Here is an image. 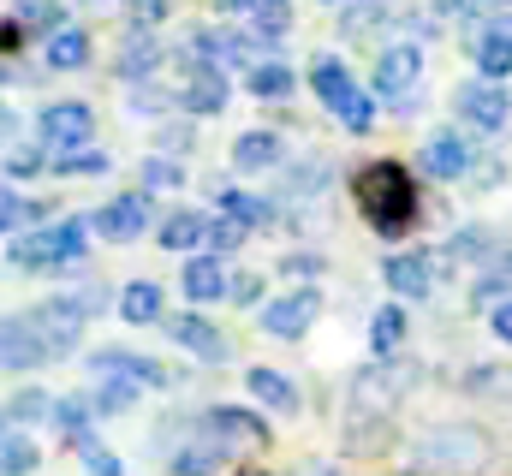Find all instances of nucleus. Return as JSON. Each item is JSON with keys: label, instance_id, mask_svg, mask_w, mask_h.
<instances>
[{"label": "nucleus", "instance_id": "nucleus-1", "mask_svg": "<svg viewBox=\"0 0 512 476\" xmlns=\"http://www.w3.org/2000/svg\"><path fill=\"white\" fill-rule=\"evenodd\" d=\"M358 203H364V215H370L376 233H387V238L405 233L411 215H417L411 173H405L399 161H376V167H364V173H358Z\"/></svg>", "mask_w": 512, "mask_h": 476}, {"label": "nucleus", "instance_id": "nucleus-2", "mask_svg": "<svg viewBox=\"0 0 512 476\" xmlns=\"http://www.w3.org/2000/svg\"><path fill=\"white\" fill-rule=\"evenodd\" d=\"M90 244V227L84 221H60V227H42L30 238H12V262L24 268H60V262H78Z\"/></svg>", "mask_w": 512, "mask_h": 476}, {"label": "nucleus", "instance_id": "nucleus-3", "mask_svg": "<svg viewBox=\"0 0 512 476\" xmlns=\"http://www.w3.org/2000/svg\"><path fill=\"white\" fill-rule=\"evenodd\" d=\"M84 316H90V304H84V298H48V304H36V310H30V328L42 334L48 357H66L78 340H84Z\"/></svg>", "mask_w": 512, "mask_h": 476}, {"label": "nucleus", "instance_id": "nucleus-4", "mask_svg": "<svg viewBox=\"0 0 512 476\" xmlns=\"http://www.w3.org/2000/svg\"><path fill=\"white\" fill-rule=\"evenodd\" d=\"M310 84H316V96H322L334 114L346 119L352 131H364V125H370V114H376V108H370V96H358V90H352V78H346V66H340V60H316Z\"/></svg>", "mask_w": 512, "mask_h": 476}, {"label": "nucleus", "instance_id": "nucleus-5", "mask_svg": "<svg viewBox=\"0 0 512 476\" xmlns=\"http://www.w3.org/2000/svg\"><path fill=\"white\" fill-rule=\"evenodd\" d=\"M489 447H483V435H471V429H435L423 447H417V465H435V471H465V465H477Z\"/></svg>", "mask_w": 512, "mask_h": 476}, {"label": "nucleus", "instance_id": "nucleus-6", "mask_svg": "<svg viewBox=\"0 0 512 476\" xmlns=\"http://www.w3.org/2000/svg\"><path fill=\"white\" fill-rule=\"evenodd\" d=\"M316 310H322V292H286V298H274L268 310H262V328L274 334V340H304L310 334V322H316Z\"/></svg>", "mask_w": 512, "mask_h": 476}, {"label": "nucleus", "instance_id": "nucleus-7", "mask_svg": "<svg viewBox=\"0 0 512 476\" xmlns=\"http://www.w3.org/2000/svg\"><path fill=\"white\" fill-rule=\"evenodd\" d=\"M417 72H423V54L411 42H393V48H382V60H376V90L405 108V90H417Z\"/></svg>", "mask_w": 512, "mask_h": 476}, {"label": "nucleus", "instance_id": "nucleus-8", "mask_svg": "<svg viewBox=\"0 0 512 476\" xmlns=\"http://www.w3.org/2000/svg\"><path fill=\"white\" fill-rule=\"evenodd\" d=\"M459 114L471 119V125H483V131H495V125H507V114H512V96L501 90V84H465L459 90Z\"/></svg>", "mask_w": 512, "mask_h": 476}, {"label": "nucleus", "instance_id": "nucleus-9", "mask_svg": "<svg viewBox=\"0 0 512 476\" xmlns=\"http://www.w3.org/2000/svg\"><path fill=\"white\" fill-rule=\"evenodd\" d=\"M90 369L96 375H114V381H137V387H167V369L155 357H137V352H96Z\"/></svg>", "mask_w": 512, "mask_h": 476}, {"label": "nucleus", "instance_id": "nucleus-10", "mask_svg": "<svg viewBox=\"0 0 512 476\" xmlns=\"http://www.w3.org/2000/svg\"><path fill=\"white\" fill-rule=\"evenodd\" d=\"M209 429L221 435V447L233 441V447H262L268 441V423L256 417V411H245V405H215L209 411Z\"/></svg>", "mask_w": 512, "mask_h": 476}, {"label": "nucleus", "instance_id": "nucleus-11", "mask_svg": "<svg viewBox=\"0 0 512 476\" xmlns=\"http://www.w3.org/2000/svg\"><path fill=\"white\" fill-rule=\"evenodd\" d=\"M179 108H191V114H221V108H227V72L197 66V72L185 78V90H179Z\"/></svg>", "mask_w": 512, "mask_h": 476}, {"label": "nucleus", "instance_id": "nucleus-12", "mask_svg": "<svg viewBox=\"0 0 512 476\" xmlns=\"http://www.w3.org/2000/svg\"><path fill=\"white\" fill-rule=\"evenodd\" d=\"M102 238H137L149 227V197H114L96 221H90Z\"/></svg>", "mask_w": 512, "mask_h": 476}, {"label": "nucleus", "instance_id": "nucleus-13", "mask_svg": "<svg viewBox=\"0 0 512 476\" xmlns=\"http://www.w3.org/2000/svg\"><path fill=\"white\" fill-rule=\"evenodd\" d=\"M167 334H173L185 352H197L203 363L227 357V340H221V328H215V322H203V316H173V322H167Z\"/></svg>", "mask_w": 512, "mask_h": 476}, {"label": "nucleus", "instance_id": "nucleus-14", "mask_svg": "<svg viewBox=\"0 0 512 476\" xmlns=\"http://www.w3.org/2000/svg\"><path fill=\"white\" fill-rule=\"evenodd\" d=\"M423 167H429L435 179H459V173L471 167V143L453 137V131H435V137L423 143Z\"/></svg>", "mask_w": 512, "mask_h": 476}, {"label": "nucleus", "instance_id": "nucleus-15", "mask_svg": "<svg viewBox=\"0 0 512 476\" xmlns=\"http://www.w3.org/2000/svg\"><path fill=\"white\" fill-rule=\"evenodd\" d=\"M42 137L48 143H84L90 137V108L84 102H54V108H42Z\"/></svg>", "mask_w": 512, "mask_h": 476}, {"label": "nucleus", "instance_id": "nucleus-16", "mask_svg": "<svg viewBox=\"0 0 512 476\" xmlns=\"http://www.w3.org/2000/svg\"><path fill=\"white\" fill-rule=\"evenodd\" d=\"M179 286H185V298H197V304H215V298H227V274H221V262L215 256H191L185 262V274H179Z\"/></svg>", "mask_w": 512, "mask_h": 476}, {"label": "nucleus", "instance_id": "nucleus-17", "mask_svg": "<svg viewBox=\"0 0 512 476\" xmlns=\"http://www.w3.org/2000/svg\"><path fill=\"white\" fill-rule=\"evenodd\" d=\"M387 286L399 292V298H423L429 292V280H435V268H429V256H411V250H399V256H387Z\"/></svg>", "mask_w": 512, "mask_h": 476}, {"label": "nucleus", "instance_id": "nucleus-18", "mask_svg": "<svg viewBox=\"0 0 512 476\" xmlns=\"http://www.w3.org/2000/svg\"><path fill=\"white\" fill-rule=\"evenodd\" d=\"M36 363H48L42 334L30 328V316H12V322H6V369L18 375V369H36Z\"/></svg>", "mask_w": 512, "mask_h": 476}, {"label": "nucleus", "instance_id": "nucleus-19", "mask_svg": "<svg viewBox=\"0 0 512 476\" xmlns=\"http://www.w3.org/2000/svg\"><path fill=\"white\" fill-rule=\"evenodd\" d=\"M84 60H90V36H84L78 24H60V30L48 36V66H54V72H78Z\"/></svg>", "mask_w": 512, "mask_h": 476}, {"label": "nucleus", "instance_id": "nucleus-20", "mask_svg": "<svg viewBox=\"0 0 512 476\" xmlns=\"http://www.w3.org/2000/svg\"><path fill=\"white\" fill-rule=\"evenodd\" d=\"M60 405L42 393V387H18L12 399H6V429H30V423H48Z\"/></svg>", "mask_w": 512, "mask_h": 476}, {"label": "nucleus", "instance_id": "nucleus-21", "mask_svg": "<svg viewBox=\"0 0 512 476\" xmlns=\"http://www.w3.org/2000/svg\"><path fill=\"white\" fill-rule=\"evenodd\" d=\"M245 381H251L256 399H262V405H274L280 417H292V411H298V387H292V381H286L280 369H251Z\"/></svg>", "mask_w": 512, "mask_h": 476}, {"label": "nucleus", "instance_id": "nucleus-22", "mask_svg": "<svg viewBox=\"0 0 512 476\" xmlns=\"http://www.w3.org/2000/svg\"><path fill=\"white\" fill-rule=\"evenodd\" d=\"M233 161H239L245 173H262V167H274V161H280V137H274V131H245V137L233 143Z\"/></svg>", "mask_w": 512, "mask_h": 476}, {"label": "nucleus", "instance_id": "nucleus-23", "mask_svg": "<svg viewBox=\"0 0 512 476\" xmlns=\"http://www.w3.org/2000/svg\"><path fill=\"white\" fill-rule=\"evenodd\" d=\"M161 244H167V250H197V244H209V221L191 215V209H179V215H167Z\"/></svg>", "mask_w": 512, "mask_h": 476}, {"label": "nucleus", "instance_id": "nucleus-24", "mask_svg": "<svg viewBox=\"0 0 512 476\" xmlns=\"http://www.w3.org/2000/svg\"><path fill=\"white\" fill-rule=\"evenodd\" d=\"M477 66H483V78L495 84V78H507L512 72V30H489L483 42H477Z\"/></svg>", "mask_w": 512, "mask_h": 476}, {"label": "nucleus", "instance_id": "nucleus-25", "mask_svg": "<svg viewBox=\"0 0 512 476\" xmlns=\"http://www.w3.org/2000/svg\"><path fill=\"white\" fill-rule=\"evenodd\" d=\"M120 316L126 322H155L161 316V286L155 280H131L126 298H120Z\"/></svg>", "mask_w": 512, "mask_h": 476}, {"label": "nucleus", "instance_id": "nucleus-26", "mask_svg": "<svg viewBox=\"0 0 512 476\" xmlns=\"http://www.w3.org/2000/svg\"><path fill=\"white\" fill-rule=\"evenodd\" d=\"M399 340H405V310L387 304V310H376V322H370V346H376V357H393Z\"/></svg>", "mask_w": 512, "mask_h": 476}, {"label": "nucleus", "instance_id": "nucleus-27", "mask_svg": "<svg viewBox=\"0 0 512 476\" xmlns=\"http://www.w3.org/2000/svg\"><path fill=\"white\" fill-rule=\"evenodd\" d=\"M0 471L6 476H30L36 471V441L24 429H6V447H0Z\"/></svg>", "mask_w": 512, "mask_h": 476}, {"label": "nucleus", "instance_id": "nucleus-28", "mask_svg": "<svg viewBox=\"0 0 512 476\" xmlns=\"http://www.w3.org/2000/svg\"><path fill=\"white\" fill-rule=\"evenodd\" d=\"M251 96H262V102H280V96H292V66H280V60L251 66Z\"/></svg>", "mask_w": 512, "mask_h": 476}, {"label": "nucleus", "instance_id": "nucleus-29", "mask_svg": "<svg viewBox=\"0 0 512 476\" xmlns=\"http://www.w3.org/2000/svg\"><path fill=\"white\" fill-rule=\"evenodd\" d=\"M221 209H227L239 227H262V221H274V209H268L262 197H251V191H221Z\"/></svg>", "mask_w": 512, "mask_h": 476}, {"label": "nucleus", "instance_id": "nucleus-30", "mask_svg": "<svg viewBox=\"0 0 512 476\" xmlns=\"http://www.w3.org/2000/svg\"><path fill=\"white\" fill-rule=\"evenodd\" d=\"M90 417H96V405H90V399H60V411H54V423L72 435V447L90 435Z\"/></svg>", "mask_w": 512, "mask_h": 476}, {"label": "nucleus", "instance_id": "nucleus-31", "mask_svg": "<svg viewBox=\"0 0 512 476\" xmlns=\"http://www.w3.org/2000/svg\"><path fill=\"white\" fill-rule=\"evenodd\" d=\"M78 459H84V471H90V476H126V465H120L96 435H84V441H78Z\"/></svg>", "mask_w": 512, "mask_h": 476}, {"label": "nucleus", "instance_id": "nucleus-32", "mask_svg": "<svg viewBox=\"0 0 512 476\" xmlns=\"http://www.w3.org/2000/svg\"><path fill=\"white\" fill-rule=\"evenodd\" d=\"M411 381H417L411 369H376V375H364V381H358V393H370V387H376V399H399V387H411Z\"/></svg>", "mask_w": 512, "mask_h": 476}, {"label": "nucleus", "instance_id": "nucleus-33", "mask_svg": "<svg viewBox=\"0 0 512 476\" xmlns=\"http://www.w3.org/2000/svg\"><path fill=\"white\" fill-rule=\"evenodd\" d=\"M155 60H161V54H155V42H149V36H131L126 54H120V72H126V78H143Z\"/></svg>", "mask_w": 512, "mask_h": 476}, {"label": "nucleus", "instance_id": "nucleus-34", "mask_svg": "<svg viewBox=\"0 0 512 476\" xmlns=\"http://www.w3.org/2000/svg\"><path fill=\"white\" fill-rule=\"evenodd\" d=\"M131 399H137V381H108V387H96V411H126Z\"/></svg>", "mask_w": 512, "mask_h": 476}, {"label": "nucleus", "instance_id": "nucleus-35", "mask_svg": "<svg viewBox=\"0 0 512 476\" xmlns=\"http://www.w3.org/2000/svg\"><path fill=\"white\" fill-rule=\"evenodd\" d=\"M54 167H60V173H102V167H108V155H96V149H66Z\"/></svg>", "mask_w": 512, "mask_h": 476}, {"label": "nucleus", "instance_id": "nucleus-36", "mask_svg": "<svg viewBox=\"0 0 512 476\" xmlns=\"http://www.w3.org/2000/svg\"><path fill=\"white\" fill-rule=\"evenodd\" d=\"M221 447V441H215ZM215 447H197V453H179L173 465H179V476H215Z\"/></svg>", "mask_w": 512, "mask_h": 476}, {"label": "nucleus", "instance_id": "nucleus-37", "mask_svg": "<svg viewBox=\"0 0 512 476\" xmlns=\"http://www.w3.org/2000/svg\"><path fill=\"white\" fill-rule=\"evenodd\" d=\"M18 24H60L54 0H18Z\"/></svg>", "mask_w": 512, "mask_h": 476}, {"label": "nucleus", "instance_id": "nucleus-38", "mask_svg": "<svg viewBox=\"0 0 512 476\" xmlns=\"http://www.w3.org/2000/svg\"><path fill=\"white\" fill-rule=\"evenodd\" d=\"M143 185H149V191H173V185H179V167H173V161H149V167H143Z\"/></svg>", "mask_w": 512, "mask_h": 476}, {"label": "nucleus", "instance_id": "nucleus-39", "mask_svg": "<svg viewBox=\"0 0 512 476\" xmlns=\"http://www.w3.org/2000/svg\"><path fill=\"white\" fill-rule=\"evenodd\" d=\"M30 215H36V209H30V203H24L18 191H6V203H0V221H6V233H18V227H24Z\"/></svg>", "mask_w": 512, "mask_h": 476}, {"label": "nucleus", "instance_id": "nucleus-40", "mask_svg": "<svg viewBox=\"0 0 512 476\" xmlns=\"http://www.w3.org/2000/svg\"><path fill=\"white\" fill-rule=\"evenodd\" d=\"M239 238H245V227H239L233 215H221V221H209V244H215V250H233Z\"/></svg>", "mask_w": 512, "mask_h": 476}, {"label": "nucleus", "instance_id": "nucleus-41", "mask_svg": "<svg viewBox=\"0 0 512 476\" xmlns=\"http://www.w3.org/2000/svg\"><path fill=\"white\" fill-rule=\"evenodd\" d=\"M256 24H262V30H286V24H292V6H286V0H268V6L256 12Z\"/></svg>", "mask_w": 512, "mask_h": 476}, {"label": "nucleus", "instance_id": "nucleus-42", "mask_svg": "<svg viewBox=\"0 0 512 476\" xmlns=\"http://www.w3.org/2000/svg\"><path fill=\"white\" fill-rule=\"evenodd\" d=\"M227 292H233V304H256V298H262V280H256V274H233Z\"/></svg>", "mask_w": 512, "mask_h": 476}, {"label": "nucleus", "instance_id": "nucleus-43", "mask_svg": "<svg viewBox=\"0 0 512 476\" xmlns=\"http://www.w3.org/2000/svg\"><path fill=\"white\" fill-rule=\"evenodd\" d=\"M453 256H483V233H459L453 238Z\"/></svg>", "mask_w": 512, "mask_h": 476}, {"label": "nucleus", "instance_id": "nucleus-44", "mask_svg": "<svg viewBox=\"0 0 512 476\" xmlns=\"http://www.w3.org/2000/svg\"><path fill=\"white\" fill-rule=\"evenodd\" d=\"M6 167H12V179H24V173H36V167H42V155H24V149H18Z\"/></svg>", "mask_w": 512, "mask_h": 476}, {"label": "nucleus", "instance_id": "nucleus-45", "mask_svg": "<svg viewBox=\"0 0 512 476\" xmlns=\"http://www.w3.org/2000/svg\"><path fill=\"white\" fill-rule=\"evenodd\" d=\"M495 334L512 340V304H495Z\"/></svg>", "mask_w": 512, "mask_h": 476}, {"label": "nucleus", "instance_id": "nucleus-46", "mask_svg": "<svg viewBox=\"0 0 512 476\" xmlns=\"http://www.w3.org/2000/svg\"><path fill=\"white\" fill-rule=\"evenodd\" d=\"M233 6H245V12H262V6H268V0H233Z\"/></svg>", "mask_w": 512, "mask_h": 476}]
</instances>
